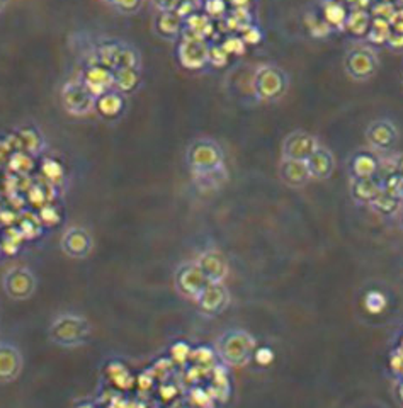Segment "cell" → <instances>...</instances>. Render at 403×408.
<instances>
[{
	"label": "cell",
	"mask_w": 403,
	"mask_h": 408,
	"mask_svg": "<svg viewBox=\"0 0 403 408\" xmlns=\"http://www.w3.org/2000/svg\"><path fill=\"white\" fill-rule=\"evenodd\" d=\"M280 177L286 186L293 189L304 187L310 180H313L307 160H293V158H282Z\"/></svg>",
	"instance_id": "9a60e30c"
},
{
	"label": "cell",
	"mask_w": 403,
	"mask_h": 408,
	"mask_svg": "<svg viewBox=\"0 0 403 408\" xmlns=\"http://www.w3.org/2000/svg\"><path fill=\"white\" fill-rule=\"evenodd\" d=\"M240 33H242V36L240 38H242L245 45H259L260 40H263V33H260V29L252 24L243 26V28L240 29Z\"/></svg>",
	"instance_id": "d6a6232c"
},
{
	"label": "cell",
	"mask_w": 403,
	"mask_h": 408,
	"mask_svg": "<svg viewBox=\"0 0 403 408\" xmlns=\"http://www.w3.org/2000/svg\"><path fill=\"white\" fill-rule=\"evenodd\" d=\"M196 303L199 304V308L209 315H218L228 307L230 303V293L223 282H209L204 287L203 293L199 294V298L196 299Z\"/></svg>",
	"instance_id": "5bb4252c"
},
{
	"label": "cell",
	"mask_w": 403,
	"mask_h": 408,
	"mask_svg": "<svg viewBox=\"0 0 403 408\" xmlns=\"http://www.w3.org/2000/svg\"><path fill=\"white\" fill-rule=\"evenodd\" d=\"M392 2H393V0H392Z\"/></svg>",
	"instance_id": "c3c4849f"
},
{
	"label": "cell",
	"mask_w": 403,
	"mask_h": 408,
	"mask_svg": "<svg viewBox=\"0 0 403 408\" xmlns=\"http://www.w3.org/2000/svg\"><path fill=\"white\" fill-rule=\"evenodd\" d=\"M397 6L392 0H376L375 4L370 7L371 17H381V19H392V16L395 14Z\"/></svg>",
	"instance_id": "1f68e13d"
},
{
	"label": "cell",
	"mask_w": 403,
	"mask_h": 408,
	"mask_svg": "<svg viewBox=\"0 0 403 408\" xmlns=\"http://www.w3.org/2000/svg\"><path fill=\"white\" fill-rule=\"evenodd\" d=\"M2 285L9 298L16 299V302H26L36 291L38 281L33 270L26 268H12L4 274Z\"/></svg>",
	"instance_id": "52a82bcc"
},
{
	"label": "cell",
	"mask_w": 403,
	"mask_h": 408,
	"mask_svg": "<svg viewBox=\"0 0 403 408\" xmlns=\"http://www.w3.org/2000/svg\"><path fill=\"white\" fill-rule=\"evenodd\" d=\"M206 11H208L209 16H221L225 12V2L223 0H208Z\"/></svg>",
	"instance_id": "8d00e7d4"
},
{
	"label": "cell",
	"mask_w": 403,
	"mask_h": 408,
	"mask_svg": "<svg viewBox=\"0 0 403 408\" xmlns=\"http://www.w3.org/2000/svg\"><path fill=\"white\" fill-rule=\"evenodd\" d=\"M181 24H182V17L177 14V12L169 11V12H160L155 21L157 31L162 34V36H175L179 31H181Z\"/></svg>",
	"instance_id": "d4e9b609"
},
{
	"label": "cell",
	"mask_w": 403,
	"mask_h": 408,
	"mask_svg": "<svg viewBox=\"0 0 403 408\" xmlns=\"http://www.w3.org/2000/svg\"><path fill=\"white\" fill-rule=\"evenodd\" d=\"M393 4H395L397 7H403V0H393Z\"/></svg>",
	"instance_id": "bcb514c9"
},
{
	"label": "cell",
	"mask_w": 403,
	"mask_h": 408,
	"mask_svg": "<svg viewBox=\"0 0 403 408\" xmlns=\"http://www.w3.org/2000/svg\"><path fill=\"white\" fill-rule=\"evenodd\" d=\"M114 6L123 12H135L141 6V0H116Z\"/></svg>",
	"instance_id": "74e56055"
},
{
	"label": "cell",
	"mask_w": 403,
	"mask_h": 408,
	"mask_svg": "<svg viewBox=\"0 0 403 408\" xmlns=\"http://www.w3.org/2000/svg\"><path fill=\"white\" fill-rule=\"evenodd\" d=\"M254 358L260 366H267V364H271L274 360V352L269 349V347H260V349L255 351Z\"/></svg>",
	"instance_id": "d590c367"
},
{
	"label": "cell",
	"mask_w": 403,
	"mask_h": 408,
	"mask_svg": "<svg viewBox=\"0 0 403 408\" xmlns=\"http://www.w3.org/2000/svg\"><path fill=\"white\" fill-rule=\"evenodd\" d=\"M307 28L313 38H329L333 31L332 26L324 17H316L315 14L307 17Z\"/></svg>",
	"instance_id": "83f0119b"
},
{
	"label": "cell",
	"mask_w": 403,
	"mask_h": 408,
	"mask_svg": "<svg viewBox=\"0 0 403 408\" xmlns=\"http://www.w3.org/2000/svg\"><path fill=\"white\" fill-rule=\"evenodd\" d=\"M366 141L372 150L388 152L395 147L398 141L397 124L387 118L375 119L366 128Z\"/></svg>",
	"instance_id": "9c48e42d"
},
{
	"label": "cell",
	"mask_w": 403,
	"mask_h": 408,
	"mask_svg": "<svg viewBox=\"0 0 403 408\" xmlns=\"http://www.w3.org/2000/svg\"><path fill=\"white\" fill-rule=\"evenodd\" d=\"M221 48L225 50L228 55H242L243 51H245V43H243L242 38L230 36V38H226L225 43H223Z\"/></svg>",
	"instance_id": "836d02e7"
},
{
	"label": "cell",
	"mask_w": 403,
	"mask_h": 408,
	"mask_svg": "<svg viewBox=\"0 0 403 408\" xmlns=\"http://www.w3.org/2000/svg\"><path fill=\"white\" fill-rule=\"evenodd\" d=\"M97 106H99V111L102 114L113 118V116L121 113L123 99L119 97L118 94H104V96H101L99 101H97Z\"/></svg>",
	"instance_id": "4316f807"
},
{
	"label": "cell",
	"mask_w": 403,
	"mask_h": 408,
	"mask_svg": "<svg viewBox=\"0 0 403 408\" xmlns=\"http://www.w3.org/2000/svg\"><path fill=\"white\" fill-rule=\"evenodd\" d=\"M62 102L67 113L72 116H85L96 106V96L89 90L84 80H72L63 85Z\"/></svg>",
	"instance_id": "8992f818"
},
{
	"label": "cell",
	"mask_w": 403,
	"mask_h": 408,
	"mask_svg": "<svg viewBox=\"0 0 403 408\" xmlns=\"http://www.w3.org/2000/svg\"><path fill=\"white\" fill-rule=\"evenodd\" d=\"M381 191L383 189H381V180L378 177L353 179V182H350V194L358 203L371 204Z\"/></svg>",
	"instance_id": "ffe728a7"
},
{
	"label": "cell",
	"mask_w": 403,
	"mask_h": 408,
	"mask_svg": "<svg viewBox=\"0 0 403 408\" xmlns=\"http://www.w3.org/2000/svg\"><path fill=\"white\" fill-rule=\"evenodd\" d=\"M187 163L196 177L211 182L223 170V152L213 140H198L187 150Z\"/></svg>",
	"instance_id": "3957f363"
},
{
	"label": "cell",
	"mask_w": 403,
	"mask_h": 408,
	"mask_svg": "<svg viewBox=\"0 0 403 408\" xmlns=\"http://www.w3.org/2000/svg\"><path fill=\"white\" fill-rule=\"evenodd\" d=\"M390 24H392L393 33H403V7H397L395 14L390 19Z\"/></svg>",
	"instance_id": "f35d334b"
},
{
	"label": "cell",
	"mask_w": 403,
	"mask_h": 408,
	"mask_svg": "<svg viewBox=\"0 0 403 408\" xmlns=\"http://www.w3.org/2000/svg\"><path fill=\"white\" fill-rule=\"evenodd\" d=\"M92 333L91 321L77 313H62L51 321L48 337L60 347H77L89 341Z\"/></svg>",
	"instance_id": "6da1fadb"
},
{
	"label": "cell",
	"mask_w": 403,
	"mask_h": 408,
	"mask_svg": "<svg viewBox=\"0 0 403 408\" xmlns=\"http://www.w3.org/2000/svg\"><path fill=\"white\" fill-rule=\"evenodd\" d=\"M254 94L259 101L271 102L280 99L288 89V75L276 65H260L252 80Z\"/></svg>",
	"instance_id": "277c9868"
},
{
	"label": "cell",
	"mask_w": 403,
	"mask_h": 408,
	"mask_svg": "<svg viewBox=\"0 0 403 408\" xmlns=\"http://www.w3.org/2000/svg\"><path fill=\"white\" fill-rule=\"evenodd\" d=\"M398 218H400V228L403 230V208H402V211L398 213Z\"/></svg>",
	"instance_id": "f6af8a7d"
},
{
	"label": "cell",
	"mask_w": 403,
	"mask_h": 408,
	"mask_svg": "<svg viewBox=\"0 0 403 408\" xmlns=\"http://www.w3.org/2000/svg\"><path fill=\"white\" fill-rule=\"evenodd\" d=\"M24 366L19 347L11 342H0V383H12Z\"/></svg>",
	"instance_id": "4fadbf2b"
},
{
	"label": "cell",
	"mask_w": 403,
	"mask_h": 408,
	"mask_svg": "<svg viewBox=\"0 0 403 408\" xmlns=\"http://www.w3.org/2000/svg\"><path fill=\"white\" fill-rule=\"evenodd\" d=\"M84 82L94 96H104L106 90L114 85V72L106 67H91L85 72Z\"/></svg>",
	"instance_id": "d6986e66"
},
{
	"label": "cell",
	"mask_w": 403,
	"mask_h": 408,
	"mask_svg": "<svg viewBox=\"0 0 403 408\" xmlns=\"http://www.w3.org/2000/svg\"><path fill=\"white\" fill-rule=\"evenodd\" d=\"M228 62V53L221 46H211L209 48V63L214 67H223Z\"/></svg>",
	"instance_id": "e575fe53"
},
{
	"label": "cell",
	"mask_w": 403,
	"mask_h": 408,
	"mask_svg": "<svg viewBox=\"0 0 403 408\" xmlns=\"http://www.w3.org/2000/svg\"><path fill=\"white\" fill-rule=\"evenodd\" d=\"M138 84V74L136 68H119L114 70V85L123 92H130Z\"/></svg>",
	"instance_id": "484cf974"
},
{
	"label": "cell",
	"mask_w": 403,
	"mask_h": 408,
	"mask_svg": "<svg viewBox=\"0 0 403 408\" xmlns=\"http://www.w3.org/2000/svg\"><path fill=\"white\" fill-rule=\"evenodd\" d=\"M255 338L245 330L233 329L228 330L218 338L216 354L225 364L231 368H242L248 364V360L255 354Z\"/></svg>",
	"instance_id": "7a4b0ae2"
},
{
	"label": "cell",
	"mask_w": 403,
	"mask_h": 408,
	"mask_svg": "<svg viewBox=\"0 0 403 408\" xmlns=\"http://www.w3.org/2000/svg\"><path fill=\"white\" fill-rule=\"evenodd\" d=\"M321 11H324V19L332 26V29H338V31H346V23L349 11L346 6L338 0H327L321 4Z\"/></svg>",
	"instance_id": "44dd1931"
},
{
	"label": "cell",
	"mask_w": 403,
	"mask_h": 408,
	"mask_svg": "<svg viewBox=\"0 0 403 408\" xmlns=\"http://www.w3.org/2000/svg\"><path fill=\"white\" fill-rule=\"evenodd\" d=\"M370 206L375 209L376 213L381 214V216H395V214L402 211L403 203L400 199H397V197L390 196L387 194V192L381 191L378 197H376Z\"/></svg>",
	"instance_id": "cb8c5ba5"
},
{
	"label": "cell",
	"mask_w": 403,
	"mask_h": 408,
	"mask_svg": "<svg viewBox=\"0 0 403 408\" xmlns=\"http://www.w3.org/2000/svg\"><path fill=\"white\" fill-rule=\"evenodd\" d=\"M395 160H397V174L400 175V177H403V153L395 157Z\"/></svg>",
	"instance_id": "b9f144b4"
},
{
	"label": "cell",
	"mask_w": 403,
	"mask_h": 408,
	"mask_svg": "<svg viewBox=\"0 0 403 408\" xmlns=\"http://www.w3.org/2000/svg\"><path fill=\"white\" fill-rule=\"evenodd\" d=\"M307 163L313 180H327L332 177L333 169H336V158H333L332 152L327 147H324V145H320L311 153Z\"/></svg>",
	"instance_id": "e0dca14e"
},
{
	"label": "cell",
	"mask_w": 403,
	"mask_h": 408,
	"mask_svg": "<svg viewBox=\"0 0 403 408\" xmlns=\"http://www.w3.org/2000/svg\"><path fill=\"white\" fill-rule=\"evenodd\" d=\"M104 2H107V4H114L116 0H104Z\"/></svg>",
	"instance_id": "7dc6e473"
},
{
	"label": "cell",
	"mask_w": 403,
	"mask_h": 408,
	"mask_svg": "<svg viewBox=\"0 0 403 408\" xmlns=\"http://www.w3.org/2000/svg\"><path fill=\"white\" fill-rule=\"evenodd\" d=\"M187 24H189V29L192 34H196V36H208L209 33H211L213 26L209 23L208 16H201V14H191L187 17Z\"/></svg>",
	"instance_id": "4dcf8cb0"
},
{
	"label": "cell",
	"mask_w": 403,
	"mask_h": 408,
	"mask_svg": "<svg viewBox=\"0 0 403 408\" xmlns=\"http://www.w3.org/2000/svg\"><path fill=\"white\" fill-rule=\"evenodd\" d=\"M179 2H181V0H153V4H155V7L160 12L174 11V9L179 6Z\"/></svg>",
	"instance_id": "ab89813d"
},
{
	"label": "cell",
	"mask_w": 403,
	"mask_h": 408,
	"mask_svg": "<svg viewBox=\"0 0 403 408\" xmlns=\"http://www.w3.org/2000/svg\"><path fill=\"white\" fill-rule=\"evenodd\" d=\"M231 4H233L235 7H245L248 4V0H231Z\"/></svg>",
	"instance_id": "7bdbcfd3"
},
{
	"label": "cell",
	"mask_w": 403,
	"mask_h": 408,
	"mask_svg": "<svg viewBox=\"0 0 403 408\" xmlns=\"http://www.w3.org/2000/svg\"><path fill=\"white\" fill-rule=\"evenodd\" d=\"M380 179V177H378ZM381 189L387 194L397 197L403 203V177H400L398 174L387 175V177H381Z\"/></svg>",
	"instance_id": "f546056e"
},
{
	"label": "cell",
	"mask_w": 403,
	"mask_h": 408,
	"mask_svg": "<svg viewBox=\"0 0 403 408\" xmlns=\"http://www.w3.org/2000/svg\"><path fill=\"white\" fill-rule=\"evenodd\" d=\"M179 60L186 68H192L198 70L203 68L206 63H209V46L204 38L196 36H186L179 45Z\"/></svg>",
	"instance_id": "8fae6325"
},
{
	"label": "cell",
	"mask_w": 403,
	"mask_h": 408,
	"mask_svg": "<svg viewBox=\"0 0 403 408\" xmlns=\"http://www.w3.org/2000/svg\"><path fill=\"white\" fill-rule=\"evenodd\" d=\"M320 141L311 133L297 130L291 131L282 141V158H293V160H308L311 153L320 147Z\"/></svg>",
	"instance_id": "30bf717a"
},
{
	"label": "cell",
	"mask_w": 403,
	"mask_h": 408,
	"mask_svg": "<svg viewBox=\"0 0 403 408\" xmlns=\"http://www.w3.org/2000/svg\"><path fill=\"white\" fill-rule=\"evenodd\" d=\"M378 67L380 60L376 57L375 51L364 48V46L350 50L344 58L346 74L355 82L370 80L378 72Z\"/></svg>",
	"instance_id": "5b68a950"
},
{
	"label": "cell",
	"mask_w": 403,
	"mask_h": 408,
	"mask_svg": "<svg viewBox=\"0 0 403 408\" xmlns=\"http://www.w3.org/2000/svg\"><path fill=\"white\" fill-rule=\"evenodd\" d=\"M390 34H392V24L388 19H381V17H372L370 31L366 38L368 41L376 46H385L388 43Z\"/></svg>",
	"instance_id": "603a6c76"
},
{
	"label": "cell",
	"mask_w": 403,
	"mask_h": 408,
	"mask_svg": "<svg viewBox=\"0 0 403 408\" xmlns=\"http://www.w3.org/2000/svg\"><path fill=\"white\" fill-rule=\"evenodd\" d=\"M175 287H177L179 294H182L187 299H198L199 294L203 293V290L209 285V281L206 279L203 270L199 269V265L196 262L192 264H184L177 269L174 277Z\"/></svg>",
	"instance_id": "ba28073f"
},
{
	"label": "cell",
	"mask_w": 403,
	"mask_h": 408,
	"mask_svg": "<svg viewBox=\"0 0 403 408\" xmlns=\"http://www.w3.org/2000/svg\"><path fill=\"white\" fill-rule=\"evenodd\" d=\"M398 397H400V400L403 402V380L400 381V385H398Z\"/></svg>",
	"instance_id": "ee69618b"
},
{
	"label": "cell",
	"mask_w": 403,
	"mask_h": 408,
	"mask_svg": "<svg viewBox=\"0 0 403 408\" xmlns=\"http://www.w3.org/2000/svg\"><path fill=\"white\" fill-rule=\"evenodd\" d=\"M60 245H62V250L65 255L72 257V259H85L92 250L94 240L85 228L72 226L63 233Z\"/></svg>",
	"instance_id": "7c38bea8"
},
{
	"label": "cell",
	"mask_w": 403,
	"mask_h": 408,
	"mask_svg": "<svg viewBox=\"0 0 403 408\" xmlns=\"http://www.w3.org/2000/svg\"><path fill=\"white\" fill-rule=\"evenodd\" d=\"M387 46L392 50H403V33H393L390 34Z\"/></svg>",
	"instance_id": "60d3db41"
},
{
	"label": "cell",
	"mask_w": 403,
	"mask_h": 408,
	"mask_svg": "<svg viewBox=\"0 0 403 408\" xmlns=\"http://www.w3.org/2000/svg\"><path fill=\"white\" fill-rule=\"evenodd\" d=\"M387 296L381 293V291H368L366 296H364V308L371 315H378V313L387 308Z\"/></svg>",
	"instance_id": "f1b7e54d"
},
{
	"label": "cell",
	"mask_w": 403,
	"mask_h": 408,
	"mask_svg": "<svg viewBox=\"0 0 403 408\" xmlns=\"http://www.w3.org/2000/svg\"><path fill=\"white\" fill-rule=\"evenodd\" d=\"M371 14L370 11H363V9H350L349 16H347L346 31H349L354 36H366L371 26Z\"/></svg>",
	"instance_id": "7402d4cb"
},
{
	"label": "cell",
	"mask_w": 403,
	"mask_h": 408,
	"mask_svg": "<svg viewBox=\"0 0 403 408\" xmlns=\"http://www.w3.org/2000/svg\"><path fill=\"white\" fill-rule=\"evenodd\" d=\"M350 177L353 179H372L378 177L380 160L372 153L359 152L350 158Z\"/></svg>",
	"instance_id": "ac0fdd59"
},
{
	"label": "cell",
	"mask_w": 403,
	"mask_h": 408,
	"mask_svg": "<svg viewBox=\"0 0 403 408\" xmlns=\"http://www.w3.org/2000/svg\"><path fill=\"white\" fill-rule=\"evenodd\" d=\"M196 264L203 270V274L209 282H223V279L228 274V262H226L223 253L216 250H208L201 253Z\"/></svg>",
	"instance_id": "2e32d148"
}]
</instances>
